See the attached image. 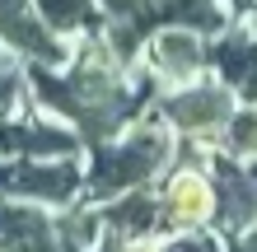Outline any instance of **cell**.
Wrapping results in <instances>:
<instances>
[{"instance_id":"cell-24","label":"cell","mask_w":257,"mask_h":252,"mask_svg":"<svg viewBox=\"0 0 257 252\" xmlns=\"http://www.w3.org/2000/svg\"><path fill=\"white\" fill-rule=\"evenodd\" d=\"M252 24H257V14H252Z\"/></svg>"},{"instance_id":"cell-2","label":"cell","mask_w":257,"mask_h":252,"mask_svg":"<svg viewBox=\"0 0 257 252\" xmlns=\"http://www.w3.org/2000/svg\"><path fill=\"white\" fill-rule=\"evenodd\" d=\"M178 159V136L173 126L155 112V103L122 126L112 140L84 150V196L89 201H112L136 187H155Z\"/></svg>"},{"instance_id":"cell-9","label":"cell","mask_w":257,"mask_h":252,"mask_svg":"<svg viewBox=\"0 0 257 252\" xmlns=\"http://www.w3.org/2000/svg\"><path fill=\"white\" fill-rule=\"evenodd\" d=\"M210 177H215V229L238 238V233L257 229V164L229 159L210 150Z\"/></svg>"},{"instance_id":"cell-13","label":"cell","mask_w":257,"mask_h":252,"mask_svg":"<svg viewBox=\"0 0 257 252\" xmlns=\"http://www.w3.org/2000/svg\"><path fill=\"white\" fill-rule=\"evenodd\" d=\"M33 5H38L42 19L70 42L94 38V33H103V24H108V10H103L98 0H33Z\"/></svg>"},{"instance_id":"cell-12","label":"cell","mask_w":257,"mask_h":252,"mask_svg":"<svg viewBox=\"0 0 257 252\" xmlns=\"http://www.w3.org/2000/svg\"><path fill=\"white\" fill-rule=\"evenodd\" d=\"M52 229H56V210L0 191V247L33 243V238H42V233H52Z\"/></svg>"},{"instance_id":"cell-22","label":"cell","mask_w":257,"mask_h":252,"mask_svg":"<svg viewBox=\"0 0 257 252\" xmlns=\"http://www.w3.org/2000/svg\"><path fill=\"white\" fill-rule=\"evenodd\" d=\"M0 61H14V56H10V52H5V47H0Z\"/></svg>"},{"instance_id":"cell-6","label":"cell","mask_w":257,"mask_h":252,"mask_svg":"<svg viewBox=\"0 0 257 252\" xmlns=\"http://www.w3.org/2000/svg\"><path fill=\"white\" fill-rule=\"evenodd\" d=\"M155 191L164 205V233L215 224V177L206 159H173V168L155 182Z\"/></svg>"},{"instance_id":"cell-23","label":"cell","mask_w":257,"mask_h":252,"mask_svg":"<svg viewBox=\"0 0 257 252\" xmlns=\"http://www.w3.org/2000/svg\"><path fill=\"white\" fill-rule=\"evenodd\" d=\"M150 5H164V0H150Z\"/></svg>"},{"instance_id":"cell-21","label":"cell","mask_w":257,"mask_h":252,"mask_svg":"<svg viewBox=\"0 0 257 252\" xmlns=\"http://www.w3.org/2000/svg\"><path fill=\"white\" fill-rule=\"evenodd\" d=\"M234 14H257V0H229Z\"/></svg>"},{"instance_id":"cell-14","label":"cell","mask_w":257,"mask_h":252,"mask_svg":"<svg viewBox=\"0 0 257 252\" xmlns=\"http://www.w3.org/2000/svg\"><path fill=\"white\" fill-rule=\"evenodd\" d=\"M215 150L229 159H243V164H257V103H238L229 112L224 131L215 136Z\"/></svg>"},{"instance_id":"cell-15","label":"cell","mask_w":257,"mask_h":252,"mask_svg":"<svg viewBox=\"0 0 257 252\" xmlns=\"http://www.w3.org/2000/svg\"><path fill=\"white\" fill-rule=\"evenodd\" d=\"M159 252H234V243H229V233H220L215 224H201V229L159 233Z\"/></svg>"},{"instance_id":"cell-8","label":"cell","mask_w":257,"mask_h":252,"mask_svg":"<svg viewBox=\"0 0 257 252\" xmlns=\"http://www.w3.org/2000/svg\"><path fill=\"white\" fill-rule=\"evenodd\" d=\"M0 47L24 66H66L75 42L42 19L33 0H0Z\"/></svg>"},{"instance_id":"cell-7","label":"cell","mask_w":257,"mask_h":252,"mask_svg":"<svg viewBox=\"0 0 257 252\" xmlns=\"http://www.w3.org/2000/svg\"><path fill=\"white\" fill-rule=\"evenodd\" d=\"M52 154H84V140L66 117L38 103L0 117V159H52Z\"/></svg>"},{"instance_id":"cell-4","label":"cell","mask_w":257,"mask_h":252,"mask_svg":"<svg viewBox=\"0 0 257 252\" xmlns=\"http://www.w3.org/2000/svg\"><path fill=\"white\" fill-rule=\"evenodd\" d=\"M0 191L38 201L47 210L84 201V154H52V159H0Z\"/></svg>"},{"instance_id":"cell-17","label":"cell","mask_w":257,"mask_h":252,"mask_svg":"<svg viewBox=\"0 0 257 252\" xmlns=\"http://www.w3.org/2000/svg\"><path fill=\"white\" fill-rule=\"evenodd\" d=\"M103 10H108V19H145L150 0H98Z\"/></svg>"},{"instance_id":"cell-1","label":"cell","mask_w":257,"mask_h":252,"mask_svg":"<svg viewBox=\"0 0 257 252\" xmlns=\"http://www.w3.org/2000/svg\"><path fill=\"white\" fill-rule=\"evenodd\" d=\"M28 94L38 108L66 117L89 150L131 126L159 89L141 66H126L103 33H94L75 42L66 66H28Z\"/></svg>"},{"instance_id":"cell-16","label":"cell","mask_w":257,"mask_h":252,"mask_svg":"<svg viewBox=\"0 0 257 252\" xmlns=\"http://www.w3.org/2000/svg\"><path fill=\"white\" fill-rule=\"evenodd\" d=\"M28 66L24 61H0V117H14L19 108H28Z\"/></svg>"},{"instance_id":"cell-11","label":"cell","mask_w":257,"mask_h":252,"mask_svg":"<svg viewBox=\"0 0 257 252\" xmlns=\"http://www.w3.org/2000/svg\"><path fill=\"white\" fill-rule=\"evenodd\" d=\"M98 215H103V233H112L122 243L159 238L164 233V205H159L155 187H136V191H122L112 201H98Z\"/></svg>"},{"instance_id":"cell-20","label":"cell","mask_w":257,"mask_h":252,"mask_svg":"<svg viewBox=\"0 0 257 252\" xmlns=\"http://www.w3.org/2000/svg\"><path fill=\"white\" fill-rule=\"evenodd\" d=\"M126 252H159V238H136L126 243Z\"/></svg>"},{"instance_id":"cell-10","label":"cell","mask_w":257,"mask_h":252,"mask_svg":"<svg viewBox=\"0 0 257 252\" xmlns=\"http://www.w3.org/2000/svg\"><path fill=\"white\" fill-rule=\"evenodd\" d=\"M210 75H220L224 84L238 94V103H257V24L252 14L210 38Z\"/></svg>"},{"instance_id":"cell-3","label":"cell","mask_w":257,"mask_h":252,"mask_svg":"<svg viewBox=\"0 0 257 252\" xmlns=\"http://www.w3.org/2000/svg\"><path fill=\"white\" fill-rule=\"evenodd\" d=\"M234 108H238V94L210 70L201 80H187V84L155 94V112L173 126V136L187 145H210V150H215V136L224 131Z\"/></svg>"},{"instance_id":"cell-5","label":"cell","mask_w":257,"mask_h":252,"mask_svg":"<svg viewBox=\"0 0 257 252\" xmlns=\"http://www.w3.org/2000/svg\"><path fill=\"white\" fill-rule=\"evenodd\" d=\"M136 66L155 80V89L201 80L210 70V38L187 28V24H155L145 33V47H141V61Z\"/></svg>"},{"instance_id":"cell-18","label":"cell","mask_w":257,"mask_h":252,"mask_svg":"<svg viewBox=\"0 0 257 252\" xmlns=\"http://www.w3.org/2000/svg\"><path fill=\"white\" fill-rule=\"evenodd\" d=\"M229 243H234V252H257V229L238 233V238H229Z\"/></svg>"},{"instance_id":"cell-19","label":"cell","mask_w":257,"mask_h":252,"mask_svg":"<svg viewBox=\"0 0 257 252\" xmlns=\"http://www.w3.org/2000/svg\"><path fill=\"white\" fill-rule=\"evenodd\" d=\"M94 252H126V243H122V238H112V233H103V243H98Z\"/></svg>"}]
</instances>
